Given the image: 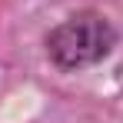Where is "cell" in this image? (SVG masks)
<instances>
[{
  "mask_svg": "<svg viewBox=\"0 0 123 123\" xmlns=\"http://www.w3.org/2000/svg\"><path fill=\"white\" fill-rule=\"evenodd\" d=\"M113 47V30L110 23L97 17V13H80V17H70L63 20L50 37H47V50L50 57L73 70V67H86V63H97L110 53Z\"/></svg>",
  "mask_w": 123,
  "mask_h": 123,
  "instance_id": "obj_1",
  "label": "cell"
}]
</instances>
